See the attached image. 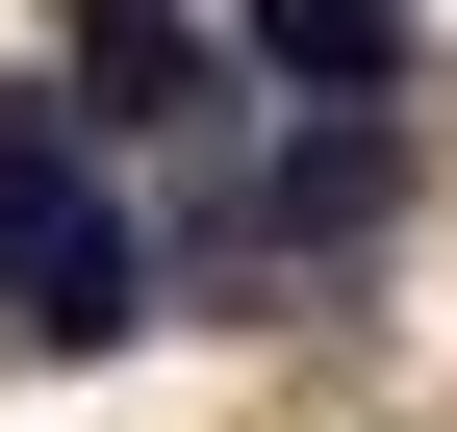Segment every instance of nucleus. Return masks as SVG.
Instances as JSON below:
<instances>
[{
  "label": "nucleus",
  "instance_id": "nucleus-1",
  "mask_svg": "<svg viewBox=\"0 0 457 432\" xmlns=\"http://www.w3.org/2000/svg\"><path fill=\"white\" fill-rule=\"evenodd\" d=\"M128 305H153V254H128V204H102V153L51 128V102H0V331L26 356H128Z\"/></svg>",
  "mask_w": 457,
  "mask_h": 432
},
{
  "label": "nucleus",
  "instance_id": "nucleus-2",
  "mask_svg": "<svg viewBox=\"0 0 457 432\" xmlns=\"http://www.w3.org/2000/svg\"><path fill=\"white\" fill-rule=\"evenodd\" d=\"M228 51H254V77H305V102H407V77H432L407 0H228Z\"/></svg>",
  "mask_w": 457,
  "mask_h": 432
}]
</instances>
